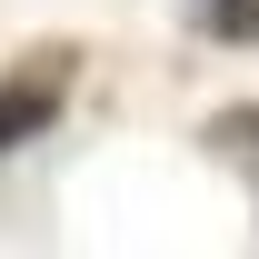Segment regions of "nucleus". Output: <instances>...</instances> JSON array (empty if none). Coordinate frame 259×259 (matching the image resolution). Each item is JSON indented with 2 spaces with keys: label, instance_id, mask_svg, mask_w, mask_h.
<instances>
[{
  "label": "nucleus",
  "instance_id": "1",
  "mask_svg": "<svg viewBox=\"0 0 259 259\" xmlns=\"http://www.w3.org/2000/svg\"><path fill=\"white\" fill-rule=\"evenodd\" d=\"M60 120V80H0V150H20Z\"/></svg>",
  "mask_w": 259,
  "mask_h": 259
},
{
  "label": "nucleus",
  "instance_id": "2",
  "mask_svg": "<svg viewBox=\"0 0 259 259\" xmlns=\"http://www.w3.org/2000/svg\"><path fill=\"white\" fill-rule=\"evenodd\" d=\"M190 20L209 40H259V0H190Z\"/></svg>",
  "mask_w": 259,
  "mask_h": 259
},
{
  "label": "nucleus",
  "instance_id": "3",
  "mask_svg": "<svg viewBox=\"0 0 259 259\" xmlns=\"http://www.w3.org/2000/svg\"><path fill=\"white\" fill-rule=\"evenodd\" d=\"M209 140H220V150H239V160H249V169H259V110H229V120H220V130H209Z\"/></svg>",
  "mask_w": 259,
  "mask_h": 259
}]
</instances>
